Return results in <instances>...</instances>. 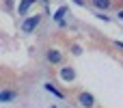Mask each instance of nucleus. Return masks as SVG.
Here are the masks:
<instances>
[{"mask_svg": "<svg viewBox=\"0 0 123 108\" xmlns=\"http://www.w3.org/2000/svg\"><path fill=\"white\" fill-rule=\"evenodd\" d=\"M110 4H112V0H93V6H97V9H110Z\"/></svg>", "mask_w": 123, "mask_h": 108, "instance_id": "6e6552de", "label": "nucleus"}, {"mask_svg": "<svg viewBox=\"0 0 123 108\" xmlns=\"http://www.w3.org/2000/svg\"><path fill=\"white\" fill-rule=\"evenodd\" d=\"M52 108H54V106H52Z\"/></svg>", "mask_w": 123, "mask_h": 108, "instance_id": "2eb2a0df", "label": "nucleus"}, {"mask_svg": "<svg viewBox=\"0 0 123 108\" xmlns=\"http://www.w3.org/2000/svg\"><path fill=\"white\" fill-rule=\"evenodd\" d=\"M71 52H74V54H82V50H80V45H71Z\"/></svg>", "mask_w": 123, "mask_h": 108, "instance_id": "9d476101", "label": "nucleus"}, {"mask_svg": "<svg viewBox=\"0 0 123 108\" xmlns=\"http://www.w3.org/2000/svg\"><path fill=\"white\" fill-rule=\"evenodd\" d=\"M61 78H63L65 82H74V80H76L74 67H61Z\"/></svg>", "mask_w": 123, "mask_h": 108, "instance_id": "20e7f679", "label": "nucleus"}, {"mask_svg": "<svg viewBox=\"0 0 123 108\" xmlns=\"http://www.w3.org/2000/svg\"><path fill=\"white\" fill-rule=\"evenodd\" d=\"M45 58H48V63H52V65H61L63 63V52L61 50H48V54H45Z\"/></svg>", "mask_w": 123, "mask_h": 108, "instance_id": "7ed1b4c3", "label": "nucleus"}, {"mask_svg": "<svg viewBox=\"0 0 123 108\" xmlns=\"http://www.w3.org/2000/svg\"><path fill=\"white\" fill-rule=\"evenodd\" d=\"M117 48H121V52H123V43L121 41H117Z\"/></svg>", "mask_w": 123, "mask_h": 108, "instance_id": "ddd939ff", "label": "nucleus"}, {"mask_svg": "<svg viewBox=\"0 0 123 108\" xmlns=\"http://www.w3.org/2000/svg\"><path fill=\"white\" fill-rule=\"evenodd\" d=\"M97 17H99V19H104V22H108V19H110V17H108L106 13H97Z\"/></svg>", "mask_w": 123, "mask_h": 108, "instance_id": "9b49d317", "label": "nucleus"}, {"mask_svg": "<svg viewBox=\"0 0 123 108\" xmlns=\"http://www.w3.org/2000/svg\"><path fill=\"white\" fill-rule=\"evenodd\" d=\"M43 87H45V91H48V93H52V95H56V97H61V100L65 97V93H63V91H58V89H56L52 82H45Z\"/></svg>", "mask_w": 123, "mask_h": 108, "instance_id": "0eeeda50", "label": "nucleus"}, {"mask_svg": "<svg viewBox=\"0 0 123 108\" xmlns=\"http://www.w3.org/2000/svg\"><path fill=\"white\" fill-rule=\"evenodd\" d=\"M17 97V93L15 91H9V89H4L2 93H0V102L2 104H6V102H11V100H15Z\"/></svg>", "mask_w": 123, "mask_h": 108, "instance_id": "39448f33", "label": "nucleus"}, {"mask_svg": "<svg viewBox=\"0 0 123 108\" xmlns=\"http://www.w3.org/2000/svg\"><path fill=\"white\" fill-rule=\"evenodd\" d=\"M78 104H80V108H95V97L91 93L82 91V93H78Z\"/></svg>", "mask_w": 123, "mask_h": 108, "instance_id": "f03ea898", "label": "nucleus"}, {"mask_svg": "<svg viewBox=\"0 0 123 108\" xmlns=\"http://www.w3.org/2000/svg\"><path fill=\"white\" fill-rule=\"evenodd\" d=\"M74 2H76L78 6H84V0H74Z\"/></svg>", "mask_w": 123, "mask_h": 108, "instance_id": "f8f14e48", "label": "nucleus"}, {"mask_svg": "<svg viewBox=\"0 0 123 108\" xmlns=\"http://www.w3.org/2000/svg\"><path fill=\"white\" fill-rule=\"evenodd\" d=\"M32 4H35V0H22V2H19V6H17V13H19V15H26V13H28V9H30Z\"/></svg>", "mask_w": 123, "mask_h": 108, "instance_id": "423d86ee", "label": "nucleus"}, {"mask_svg": "<svg viewBox=\"0 0 123 108\" xmlns=\"http://www.w3.org/2000/svg\"><path fill=\"white\" fill-rule=\"evenodd\" d=\"M39 24H41V15H37V13H35V15H30V17H26V19L22 22V32H26V35H28V32H32Z\"/></svg>", "mask_w": 123, "mask_h": 108, "instance_id": "f257e3e1", "label": "nucleus"}, {"mask_svg": "<svg viewBox=\"0 0 123 108\" xmlns=\"http://www.w3.org/2000/svg\"><path fill=\"white\" fill-rule=\"evenodd\" d=\"M117 17H119V19H123V11H119V15H117Z\"/></svg>", "mask_w": 123, "mask_h": 108, "instance_id": "4468645a", "label": "nucleus"}, {"mask_svg": "<svg viewBox=\"0 0 123 108\" xmlns=\"http://www.w3.org/2000/svg\"><path fill=\"white\" fill-rule=\"evenodd\" d=\"M65 13H67V6H61V9L54 13V19H56V22H63V19H65Z\"/></svg>", "mask_w": 123, "mask_h": 108, "instance_id": "1a4fd4ad", "label": "nucleus"}]
</instances>
